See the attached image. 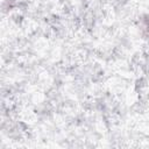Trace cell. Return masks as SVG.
Segmentation results:
<instances>
[{
  "mask_svg": "<svg viewBox=\"0 0 149 149\" xmlns=\"http://www.w3.org/2000/svg\"><path fill=\"white\" fill-rule=\"evenodd\" d=\"M143 31L149 37V16L147 19H144V21H143Z\"/></svg>",
  "mask_w": 149,
  "mask_h": 149,
  "instance_id": "1",
  "label": "cell"
}]
</instances>
